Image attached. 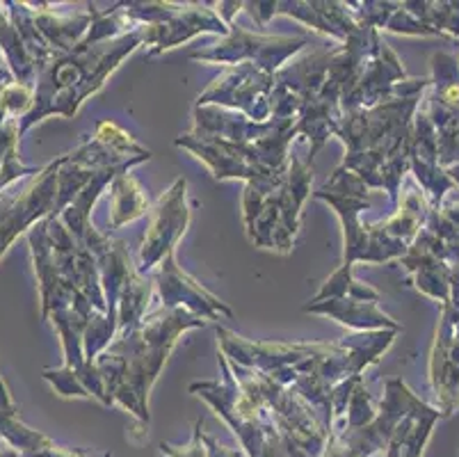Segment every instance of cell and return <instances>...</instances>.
Returning <instances> with one entry per match:
<instances>
[{"instance_id":"obj_1","label":"cell","mask_w":459,"mask_h":457,"mask_svg":"<svg viewBox=\"0 0 459 457\" xmlns=\"http://www.w3.org/2000/svg\"><path fill=\"white\" fill-rule=\"evenodd\" d=\"M190 327H204V321L187 309L177 307L162 309L149 321L122 332V337L94 364L106 389L108 405L119 400L142 421H149V389L177 343V337Z\"/></svg>"},{"instance_id":"obj_2","label":"cell","mask_w":459,"mask_h":457,"mask_svg":"<svg viewBox=\"0 0 459 457\" xmlns=\"http://www.w3.org/2000/svg\"><path fill=\"white\" fill-rule=\"evenodd\" d=\"M313 179V158L299 161L265 181H252L245 190V220L256 245L290 251L299 229V208Z\"/></svg>"},{"instance_id":"obj_3","label":"cell","mask_w":459,"mask_h":457,"mask_svg":"<svg viewBox=\"0 0 459 457\" xmlns=\"http://www.w3.org/2000/svg\"><path fill=\"white\" fill-rule=\"evenodd\" d=\"M62 161L65 156L44 167L35 181L19 197L0 199V257L5 254L7 247L14 242L21 232L30 229L32 222L53 215L57 197V171H60Z\"/></svg>"},{"instance_id":"obj_4","label":"cell","mask_w":459,"mask_h":457,"mask_svg":"<svg viewBox=\"0 0 459 457\" xmlns=\"http://www.w3.org/2000/svg\"><path fill=\"white\" fill-rule=\"evenodd\" d=\"M186 179H178L165 195L158 199L156 208L152 213V224L144 236L140 251V270L149 272L160 266L162 259L169 251L177 250L178 238L186 233V226L190 222V208H187Z\"/></svg>"},{"instance_id":"obj_5","label":"cell","mask_w":459,"mask_h":457,"mask_svg":"<svg viewBox=\"0 0 459 457\" xmlns=\"http://www.w3.org/2000/svg\"><path fill=\"white\" fill-rule=\"evenodd\" d=\"M307 46V40H293V37H261L233 28V35L224 44L211 46L206 50L192 53V60L202 62H236L249 57V62L261 66L263 71L274 74L277 66L298 50Z\"/></svg>"},{"instance_id":"obj_6","label":"cell","mask_w":459,"mask_h":457,"mask_svg":"<svg viewBox=\"0 0 459 457\" xmlns=\"http://www.w3.org/2000/svg\"><path fill=\"white\" fill-rule=\"evenodd\" d=\"M160 295L165 300V309H177L186 304L187 312L195 313L204 321V318H220L231 316V309L224 302L217 300L215 295L199 286L195 279L186 275L181 268L177 266V250L169 251L160 261V272L156 277Z\"/></svg>"},{"instance_id":"obj_7","label":"cell","mask_w":459,"mask_h":457,"mask_svg":"<svg viewBox=\"0 0 459 457\" xmlns=\"http://www.w3.org/2000/svg\"><path fill=\"white\" fill-rule=\"evenodd\" d=\"M377 300H361V297H348V300H323V302H311L304 307V312L313 313H325V316H333L341 322L357 330H366V327H382V325H394L386 316L375 309Z\"/></svg>"},{"instance_id":"obj_8","label":"cell","mask_w":459,"mask_h":457,"mask_svg":"<svg viewBox=\"0 0 459 457\" xmlns=\"http://www.w3.org/2000/svg\"><path fill=\"white\" fill-rule=\"evenodd\" d=\"M149 213V199L128 171L119 174L112 183V226H122L135 217Z\"/></svg>"},{"instance_id":"obj_9","label":"cell","mask_w":459,"mask_h":457,"mask_svg":"<svg viewBox=\"0 0 459 457\" xmlns=\"http://www.w3.org/2000/svg\"><path fill=\"white\" fill-rule=\"evenodd\" d=\"M162 453H167L169 457H240V453L229 451L227 446H217L208 435L202 433V423H197V430H195V439H192L190 446H169V444H162Z\"/></svg>"}]
</instances>
